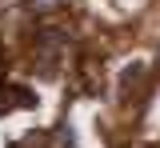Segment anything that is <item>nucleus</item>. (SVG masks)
Listing matches in <instances>:
<instances>
[{
	"label": "nucleus",
	"instance_id": "obj_4",
	"mask_svg": "<svg viewBox=\"0 0 160 148\" xmlns=\"http://www.w3.org/2000/svg\"><path fill=\"white\" fill-rule=\"evenodd\" d=\"M56 4H60V0H24V8H28V12H40V16H44V12H52Z\"/></svg>",
	"mask_w": 160,
	"mask_h": 148
},
{
	"label": "nucleus",
	"instance_id": "obj_1",
	"mask_svg": "<svg viewBox=\"0 0 160 148\" xmlns=\"http://www.w3.org/2000/svg\"><path fill=\"white\" fill-rule=\"evenodd\" d=\"M32 44H36V56H40V64H44V76H56L52 68H56L60 56L68 52V28H60V24H36Z\"/></svg>",
	"mask_w": 160,
	"mask_h": 148
},
{
	"label": "nucleus",
	"instance_id": "obj_2",
	"mask_svg": "<svg viewBox=\"0 0 160 148\" xmlns=\"http://www.w3.org/2000/svg\"><path fill=\"white\" fill-rule=\"evenodd\" d=\"M8 96H12V104H16V108H36V92H32V88H24V84H12Z\"/></svg>",
	"mask_w": 160,
	"mask_h": 148
},
{
	"label": "nucleus",
	"instance_id": "obj_3",
	"mask_svg": "<svg viewBox=\"0 0 160 148\" xmlns=\"http://www.w3.org/2000/svg\"><path fill=\"white\" fill-rule=\"evenodd\" d=\"M140 76H144V64H128V68L120 72V92L136 88V84H140Z\"/></svg>",
	"mask_w": 160,
	"mask_h": 148
}]
</instances>
